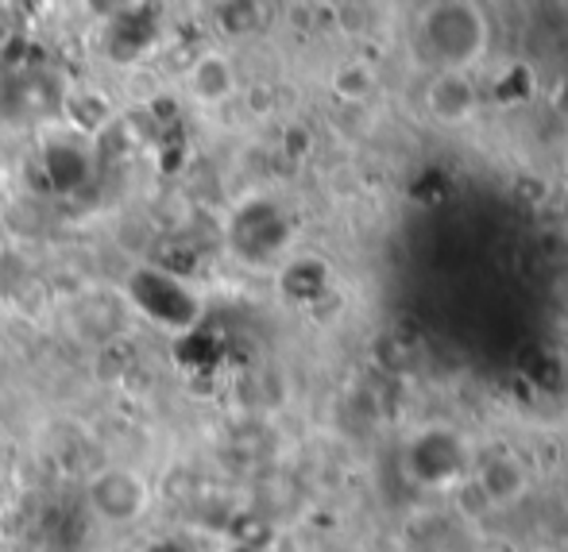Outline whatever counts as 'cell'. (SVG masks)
I'll return each mask as SVG.
<instances>
[{
  "instance_id": "6",
  "label": "cell",
  "mask_w": 568,
  "mask_h": 552,
  "mask_svg": "<svg viewBox=\"0 0 568 552\" xmlns=\"http://www.w3.org/2000/svg\"><path fill=\"white\" fill-rule=\"evenodd\" d=\"M93 507L98 514L113 518V522H124V518H135L143 507V487L135 476L128 471H105V476L93 483Z\"/></svg>"
},
{
  "instance_id": "10",
  "label": "cell",
  "mask_w": 568,
  "mask_h": 552,
  "mask_svg": "<svg viewBox=\"0 0 568 552\" xmlns=\"http://www.w3.org/2000/svg\"><path fill=\"white\" fill-rule=\"evenodd\" d=\"M372 82H375L372 70L359 67V62H352V67L337 70V93H341V98H348V101L367 98V93H372Z\"/></svg>"
},
{
  "instance_id": "2",
  "label": "cell",
  "mask_w": 568,
  "mask_h": 552,
  "mask_svg": "<svg viewBox=\"0 0 568 552\" xmlns=\"http://www.w3.org/2000/svg\"><path fill=\"white\" fill-rule=\"evenodd\" d=\"M128 294L132 301L151 317V321L166 325L174 333H190L197 321V306L186 290H182L179 278L163 275L159 267H140L128 278Z\"/></svg>"
},
{
  "instance_id": "5",
  "label": "cell",
  "mask_w": 568,
  "mask_h": 552,
  "mask_svg": "<svg viewBox=\"0 0 568 552\" xmlns=\"http://www.w3.org/2000/svg\"><path fill=\"white\" fill-rule=\"evenodd\" d=\"M426 109L434 112L442 124H464V120L476 116L479 90L464 78V70H445L426 90Z\"/></svg>"
},
{
  "instance_id": "7",
  "label": "cell",
  "mask_w": 568,
  "mask_h": 552,
  "mask_svg": "<svg viewBox=\"0 0 568 552\" xmlns=\"http://www.w3.org/2000/svg\"><path fill=\"white\" fill-rule=\"evenodd\" d=\"M479 491H484V499L491 507H507V502H515L526 491V468L515 456H495L479 471Z\"/></svg>"
},
{
  "instance_id": "11",
  "label": "cell",
  "mask_w": 568,
  "mask_h": 552,
  "mask_svg": "<svg viewBox=\"0 0 568 552\" xmlns=\"http://www.w3.org/2000/svg\"><path fill=\"white\" fill-rule=\"evenodd\" d=\"M151 552H186V549H179V545H171V541H166V545H155Z\"/></svg>"
},
{
  "instance_id": "9",
  "label": "cell",
  "mask_w": 568,
  "mask_h": 552,
  "mask_svg": "<svg viewBox=\"0 0 568 552\" xmlns=\"http://www.w3.org/2000/svg\"><path fill=\"white\" fill-rule=\"evenodd\" d=\"M194 93L205 101H221L232 90V67L221 54H205V59L194 62Z\"/></svg>"
},
{
  "instance_id": "8",
  "label": "cell",
  "mask_w": 568,
  "mask_h": 552,
  "mask_svg": "<svg viewBox=\"0 0 568 552\" xmlns=\"http://www.w3.org/2000/svg\"><path fill=\"white\" fill-rule=\"evenodd\" d=\"M43 174L59 194H74L90 178V159H85V151L70 147V143H51L43 151Z\"/></svg>"
},
{
  "instance_id": "4",
  "label": "cell",
  "mask_w": 568,
  "mask_h": 552,
  "mask_svg": "<svg viewBox=\"0 0 568 552\" xmlns=\"http://www.w3.org/2000/svg\"><path fill=\"white\" fill-rule=\"evenodd\" d=\"M155 39H159L155 12H148V8H128V12H120L116 20L109 23L105 51H109V59H116V62H135L155 47Z\"/></svg>"
},
{
  "instance_id": "3",
  "label": "cell",
  "mask_w": 568,
  "mask_h": 552,
  "mask_svg": "<svg viewBox=\"0 0 568 552\" xmlns=\"http://www.w3.org/2000/svg\"><path fill=\"white\" fill-rule=\"evenodd\" d=\"M283 239H286V224L263 202L247 205V209L232 221V244H236V252L244 255V259H267Z\"/></svg>"
},
{
  "instance_id": "1",
  "label": "cell",
  "mask_w": 568,
  "mask_h": 552,
  "mask_svg": "<svg viewBox=\"0 0 568 552\" xmlns=\"http://www.w3.org/2000/svg\"><path fill=\"white\" fill-rule=\"evenodd\" d=\"M429 51L445 62L449 70H460L476 62L487 47V16L471 4H437L422 20Z\"/></svg>"
}]
</instances>
